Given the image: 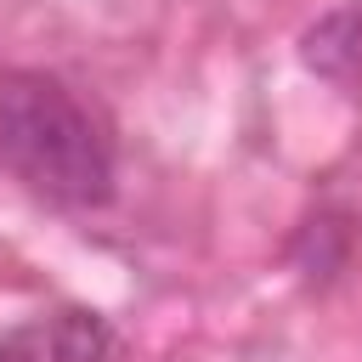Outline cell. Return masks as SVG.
Here are the masks:
<instances>
[{
    "label": "cell",
    "instance_id": "1",
    "mask_svg": "<svg viewBox=\"0 0 362 362\" xmlns=\"http://www.w3.org/2000/svg\"><path fill=\"white\" fill-rule=\"evenodd\" d=\"M0 164L62 209H96L113 198V141L90 107L40 68L0 74Z\"/></svg>",
    "mask_w": 362,
    "mask_h": 362
},
{
    "label": "cell",
    "instance_id": "2",
    "mask_svg": "<svg viewBox=\"0 0 362 362\" xmlns=\"http://www.w3.org/2000/svg\"><path fill=\"white\" fill-rule=\"evenodd\" d=\"M0 362H113V322L90 305H57L0 328Z\"/></svg>",
    "mask_w": 362,
    "mask_h": 362
},
{
    "label": "cell",
    "instance_id": "3",
    "mask_svg": "<svg viewBox=\"0 0 362 362\" xmlns=\"http://www.w3.org/2000/svg\"><path fill=\"white\" fill-rule=\"evenodd\" d=\"M305 62L328 79H351L362 74V0L328 11L311 34H305Z\"/></svg>",
    "mask_w": 362,
    "mask_h": 362
}]
</instances>
